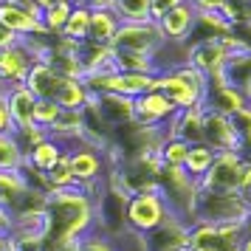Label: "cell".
Masks as SVG:
<instances>
[{
  "instance_id": "6da1fadb",
  "label": "cell",
  "mask_w": 251,
  "mask_h": 251,
  "mask_svg": "<svg viewBox=\"0 0 251 251\" xmlns=\"http://www.w3.org/2000/svg\"><path fill=\"white\" fill-rule=\"evenodd\" d=\"M152 91L164 93L178 110H186V107H195V104L203 102L206 76L201 71H195L192 65H181V68L167 71V74H155Z\"/></svg>"
},
{
  "instance_id": "7a4b0ae2",
  "label": "cell",
  "mask_w": 251,
  "mask_h": 251,
  "mask_svg": "<svg viewBox=\"0 0 251 251\" xmlns=\"http://www.w3.org/2000/svg\"><path fill=\"white\" fill-rule=\"evenodd\" d=\"M107 147L91 144V141H76L68 147V161H71V172L85 192L96 198L102 189V181L107 170H110V161H107Z\"/></svg>"
},
{
  "instance_id": "3957f363",
  "label": "cell",
  "mask_w": 251,
  "mask_h": 251,
  "mask_svg": "<svg viewBox=\"0 0 251 251\" xmlns=\"http://www.w3.org/2000/svg\"><path fill=\"white\" fill-rule=\"evenodd\" d=\"M158 192L167 201V206H170V215L183 220L186 226H192L195 203H198V192H201L198 181H192L183 170L164 167L158 175Z\"/></svg>"
},
{
  "instance_id": "277c9868",
  "label": "cell",
  "mask_w": 251,
  "mask_h": 251,
  "mask_svg": "<svg viewBox=\"0 0 251 251\" xmlns=\"http://www.w3.org/2000/svg\"><path fill=\"white\" fill-rule=\"evenodd\" d=\"M170 206L161 192H133L125 203V223L130 234L147 237L170 220Z\"/></svg>"
},
{
  "instance_id": "5b68a950",
  "label": "cell",
  "mask_w": 251,
  "mask_h": 251,
  "mask_svg": "<svg viewBox=\"0 0 251 251\" xmlns=\"http://www.w3.org/2000/svg\"><path fill=\"white\" fill-rule=\"evenodd\" d=\"M251 212V201L240 192H198L192 223H243Z\"/></svg>"
},
{
  "instance_id": "8992f818",
  "label": "cell",
  "mask_w": 251,
  "mask_h": 251,
  "mask_svg": "<svg viewBox=\"0 0 251 251\" xmlns=\"http://www.w3.org/2000/svg\"><path fill=\"white\" fill-rule=\"evenodd\" d=\"M246 237L243 223H192L189 226V251H240Z\"/></svg>"
},
{
  "instance_id": "52a82bcc",
  "label": "cell",
  "mask_w": 251,
  "mask_h": 251,
  "mask_svg": "<svg viewBox=\"0 0 251 251\" xmlns=\"http://www.w3.org/2000/svg\"><path fill=\"white\" fill-rule=\"evenodd\" d=\"M175 113H178V107L158 91H150L133 99V125L144 127V130H164Z\"/></svg>"
},
{
  "instance_id": "ba28073f",
  "label": "cell",
  "mask_w": 251,
  "mask_h": 251,
  "mask_svg": "<svg viewBox=\"0 0 251 251\" xmlns=\"http://www.w3.org/2000/svg\"><path fill=\"white\" fill-rule=\"evenodd\" d=\"M164 43V37L158 31V23L144 20V23H122L113 37L116 51H136V54H147L152 57L155 48Z\"/></svg>"
},
{
  "instance_id": "9c48e42d",
  "label": "cell",
  "mask_w": 251,
  "mask_h": 251,
  "mask_svg": "<svg viewBox=\"0 0 251 251\" xmlns=\"http://www.w3.org/2000/svg\"><path fill=\"white\" fill-rule=\"evenodd\" d=\"M240 170H243L240 152H217L215 164L209 167L198 186L203 192H240Z\"/></svg>"
},
{
  "instance_id": "30bf717a",
  "label": "cell",
  "mask_w": 251,
  "mask_h": 251,
  "mask_svg": "<svg viewBox=\"0 0 251 251\" xmlns=\"http://www.w3.org/2000/svg\"><path fill=\"white\" fill-rule=\"evenodd\" d=\"M203 110L209 113H223V116H231L243 110V107H249L251 99L246 93H240L237 88H231L226 85V79L217 74V76H209L206 79V93H203Z\"/></svg>"
},
{
  "instance_id": "8fae6325",
  "label": "cell",
  "mask_w": 251,
  "mask_h": 251,
  "mask_svg": "<svg viewBox=\"0 0 251 251\" xmlns=\"http://www.w3.org/2000/svg\"><path fill=\"white\" fill-rule=\"evenodd\" d=\"M0 23L17 37H51L43 28V12L40 9H25L14 0H0Z\"/></svg>"
},
{
  "instance_id": "7c38bea8",
  "label": "cell",
  "mask_w": 251,
  "mask_h": 251,
  "mask_svg": "<svg viewBox=\"0 0 251 251\" xmlns=\"http://www.w3.org/2000/svg\"><path fill=\"white\" fill-rule=\"evenodd\" d=\"M228 54L231 51L223 46V37L220 40H198V43H189V48H186V65H192L209 79V76L223 74Z\"/></svg>"
},
{
  "instance_id": "4fadbf2b",
  "label": "cell",
  "mask_w": 251,
  "mask_h": 251,
  "mask_svg": "<svg viewBox=\"0 0 251 251\" xmlns=\"http://www.w3.org/2000/svg\"><path fill=\"white\" fill-rule=\"evenodd\" d=\"M34 65V54L25 43H17L12 48H3L0 51V88H17L25 85V76Z\"/></svg>"
},
{
  "instance_id": "5bb4252c",
  "label": "cell",
  "mask_w": 251,
  "mask_h": 251,
  "mask_svg": "<svg viewBox=\"0 0 251 251\" xmlns=\"http://www.w3.org/2000/svg\"><path fill=\"white\" fill-rule=\"evenodd\" d=\"M203 144L215 152H240V136L231 127V119L223 113H203Z\"/></svg>"
},
{
  "instance_id": "9a60e30c",
  "label": "cell",
  "mask_w": 251,
  "mask_h": 251,
  "mask_svg": "<svg viewBox=\"0 0 251 251\" xmlns=\"http://www.w3.org/2000/svg\"><path fill=\"white\" fill-rule=\"evenodd\" d=\"M144 249L147 251H189V226L170 217L164 226H158L152 234L144 237Z\"/></svg>"
},
{
  "instance_id": "2e32d148",
  "label": "cell",
  "mask_w": 251,
  "mask_h": 251,
  "mask_svg": "<svg viewBox=\"0 0 251 251\" xmlns=\"http://www.w3.org/2000/svg\"><path fill=\"white\" fill-rule=\"evenodd\" d=\"M198 23V9L192 3H183L178 9H172L170 14H164L158 20V31L167 43H189V37Z\"/></svg>"
},
{
  "instance_id": "e0dca14e",
  "label": "cell",
  "mask_w": 251,
  "mask_h": 251,
  "mask_svg": "<svg viewBox=\"0 0 251 251\" xmlns=\"http://www.w3.org/2000/svg\"><path fill=\"white\" fill-rule=\"evenodd\" d=\"M203 104H195L186 110H178L172 116V122L164 127V136L181 138L186 144H201L203 141Z\"/></svg>"
},
{
  "instance_id": "ac0fdd59",
  "label": "cell",
  "mask_w": 251,
  "mask_h": 251,
  "mask_svg": "<svg viewBox=\"0 0 251 251\" xmlns=\"http://www.w3.org/2000/svg\"><path fill=\"white\" fill-rule=\"evenodd\" d=\"M6 104H9V113H12V122H14V133L34 125V104H37V96L28 91L25 85L6 88Z\"/></svg>"
},
{
  "instance_id": "d6986e66",
  "label": "cell",
  "mask_w": 251,
  "mask_h": 251,
  "mask_svg": "<svg viewBox=\"0 0 251 251\" xmlns=\"http://www.w3.org/2000/svg\"><path fill=\"white\" fill-rule=\"evenodd\" d=\"M62 82H65V76H59V74L51 68L48 62L34 59V65H31L28 76H25V88L34 93L37 99H54Z\"/></svg>"
},
{
  "instance_id": "ffe728a7",
  "label": "cell",
  "mask_w": 251,
  "mask_h": 251,
  "mask_svg": "<svg viewBox=\"0 0 251 251\" xmlns=\"http://www.w3.org/2000/svg\"><path fill=\"white\" fill-rule=\"evenodd\" d=\"M96 110H99V116H102V122L107 127L133 125V99H127V96L102 93V96H96Z\"/></svg>"
},
{
  "instance_id": "44dd1931",
  "label": "cell",
  "mask_w": 251,
  "mask_h": 251,
  "mask_svg": "<svg viewBox=\"0 0 251 251\" xmlns=\"http://www.w3.org/2000/svg\"><path fill=\"white\" fill-rule=\"evenodd\" d=\"M226 85L237 88L240 93H246L251 99V51L249 48H240V51H231L223 65V74H220Z\"/></svg>"
},
{
  "instance_id": "7402d4cb",
  "label": "cell",
  "mask_w": 251,
  "mask_h": 251,
  "mask_svg": "<svg viewBox=\"0 0 251 251\" xmlns=\"http://www.w3.org/2000/svg\"><path fill=\"white\" fill-rule=\"evenodd\" d=\"M48 136L57 138L59 144H76V141H85V113L82 110H62L59 119L54 122V127L48 130Z\"/></svg>"
},
{
  "instance_id": "603a6c76",
  "label": "cell",
  "mask_w": 251,
  "mask_h": 251,
  "mask_svg": "<svg viewBox=\"0 0 251 251\" xmlns=\"http://www.w3.org/2000/svg\"><path fill=\"white\" fill-rule=\"evenodd\" d=\"M65 150H68L65 144H59L57 138L48 136L46 141H40L34 150H28V152H25V164H28L31 170H37V172H43V175H46V172L51 170L62 155H65Z\"/></svg>"
},
{
  "instance_id": "cb8c5ba5",
  "label": "cell",
  "mask_w": 251,
  "mask_h": 251,
  "mask_svg": "<svg viewBox=\"0 0 251 251\" xmlns=\"http://www.w3.org/2000/svg\"><path fill=\"white\" fill-rule=\"evenodd\" d=\"M122 20L116 17L113 9H102V12H91V31H88V43L93 46H113V37L119 31Z\"/></svg>"
},
{
  "instance_id": "d4e9b609",
  "label": "cell",
  "mask_w": 251,
  "mask_h": 251,
  "mask_svg": "<svg viewBox=\"0 0 251 251\" xmlns=\"http://www.w3.org/2000/svg\"><path fill=\"white\" fill-rule=\"evenodd\" d=\"M217 152L212 147H206L203 141L201 144H189V152H186V161H183V172L192 178V181H203V175L209 172V167L215 164Z\"/></svg>"
},
{
  "instance_id": "484cf974",
  "label": "cell",
  "mask_w": 251,
  "mask_h": 251,
  "mask_svg": "<svg viewBox=\"0 0 251 251\" xmlns=\"http://www.w3.org/2000/svg\"><path fill=\"white\" fill-rule=\"evenodd\" d=\"M88 99H91V91H88L85 79H65L59 85L57 96H54V102L62 110H82L88 104Z\"/></svg>"
},
{
  "instance_id": "4316f807",
  "label": "cell",
  "mask_w": 251,
  "mask_h": 251,
  "mask_svg": "<svg viewBox=\"0 0 251 251\" xmlns=\"http://www.w3.org/2000/svg\"><path fill=\"white\" fill-rule=\"evenodd\" d=\"M88 31H91V9L82 6V3H74L68 23L59 31V37L62 40H74V43H88Z\"/></svg>"
},
{
  "instance_id": "83f0119b",
  "label": "cell",
  "mask_w": 251,
  "mask_h": 251,
  "mask_svg": "<svg viewBox=\"0 0 251 251\" xmlns=\"http://www.w3.org/2000/svg\"><path fill=\"white\" fill-rule=\"evenodd\" d=\"M25 167V150L14 133H3L0 136V172H17Z\"/></svg>"
},
{
  "instance_id": "f1b7e54d",
  "label": "cell",
  "mask_w": 251,
  "mask_h": 251,
  "mask_svg": "<svg viewBox=\"0 0 251 251\" xmlns=\"http://www.w3.org/2000/svg\"><path fill=\"white\" fill-rule=\"evenodd\" d=\"M116 71H125V74H152L155 76L152 57L136 54V51H116Z\"/></svg>"
},
{
  "instance_id": "f546056e",
  "label": "cell",
  "mask_w": 251,
  "mask_h": 251,
  "mask_svg": "<svg viewBox=\"0 0 251 251\" xmlns=\"http://www.w3.org/2000/svg\"><path fill=\"white\" fill-rule=\"evenodd\" d=\"M186 152H189V144H186V141L164 136V141H161V150H158V158H161V164H164V167H175V170H183Z\"/></svg>"
},
{
  "instance_id": "4dcf8cb0",
  "label": "cell",
  "mask_w": 251,
  "mask_h": 251,
  "mask_svg": "<svg viewBox=\"0 0 251 251\" xmlns=\"http://www.w3.org/2000/svg\"><path fill=\"white\" fill-rule=\"evenodd\" d=\"M113 12L122 23H144L150 20V0H116Z\"/></svg>"
},
{
  "instance_id": "1f68e13d",
  "label": "cell",
  "mask_w": 251,
  "mask_h": 251,
  "mask_svg": "<svg viewBox=\"0 0 251 251\" xmlns=\"http://www.w3.org/2000/svg\"><path fill=\"white\" fill-rule=\"evenodd\" d=\"M71 9H74V0H62V3H57V6H51V9L43 12V28H46V34L59 37V31L65 28V23H68V17H71Z\"/></svg>"
},
{
  "instance_id": "d6a6232c",
  "label": "cell",
  "mask_w": 251,
  "mask_h": 251,
  "mask_svg": "<svg viewBox=\"0 0 251 251\" xmlns=\"http://www.w3.org/2000/svg\"><path fill=\"white\" fill-rule=\"evenodd\" d=\"M48 178V186H51V192L54 189H71V186H79L76 178H74V172H71V161H68V150H65V155L46 172Z\"/></svg>"
},
{
  "instance_id": "836d02e7",
  "label": "cell",
  "mask_w": 251,
  "mask_h": 251,
  "mask_svg": "<svg viewBox=\"0 0 251 251\" xmlns=\"http://www.w3.org/2000/svg\"><path fill=\"white\" fill-rule=\"evenodd\" d=\"M59 113H62V107H59L54 99H37V104H34V125L43 127V130H51L54 122L59 119Z\"/></svg>"
},
{
  "instance_id": "e575fe53",
  "label": "cell",
  "mask_w": 251,
  "mask_h": 251,
  "mask_svg": "<svg viewBox=\"0 0 251 251\" xmlns=\"http://www.w3.org/2000/svg\"><path fill=\"white\" fill-rule=\"evenodd\" d=\"M14 136H17V141H20V147L28 152V150H34L40 141H46V138H48V130H43V127L31 125V127H25V130H17Z\"/></svg>"
},
{
  "instance_id": "d590c367",
  "label": "cell",
  "mask_w": 251,
  "mask_h": 251,
  "mask_svg": "<svg viewBox=\"0 0 251 251\" xmlns=\"http://www.w3.org/2000/svg\"><path fill=\"white\" fill-rule=\"evenodd\" d=\"M228 119H231V127H234V133L240 136V141L251 138V104L243 107V110H237V113H231Z\"/></svg>"
},
{
  "instance_id": "8d00e7d4",
  "label": "cell",
  "mask_w": 251,
  "mask_h": 251,
  "mask_svg": "<svg viewBox=\"0 0 251 251\" xmlns=\"http://www.w3.org/2000/svg\"><path fill=\"white\" fill-rule=\"evenodd\" d=\"M183 3H189V0H150V20L158 23L164 14H170L172 9H178Z\"/></svg>"
},
{
  "instance_id": "74e56055",
  "label": "cell",
  "mask_w": 251,
  "mask_h": 251,
  "mask_svg": "<svg viewBox=\"0 0 251 251\" xmlns=\"http://www.w3.org/2000/svg\"><path fill=\"white\" fill-rule=\"evenodd\" d=\"M3 133H14V122L9 113V104H6V91H0V136Z\"/></svg>"
},
{
  "instance_id": "f35d334b",
  "label": "cell",
  "mask_w": 251,
  "mask_h": 251,
  "mask_svg": "<svg viewBox=\"0 0 251 251\" xmlns=\"http://www.w3.org/2000/svg\"><path fill=\"white\" fill-rule=\"evenodd\" d=\"M240 195L251 201V161H243V170H240Z\"/></svg>"
},
{
  "instance_id": "ab89813d",
  "label": "cell",
  "mask_w": 251,
  "mask_h": 251,
  "mask_svg": "<svg viewBox=\"0 0 251 251\" xmlns=\"http://www.w3.org/2000/svg\"><path fill=\"white\" fill-rule=\"evenodd\" d=\"M17 43H23V37H17L14 31H9L6 25L0 23V51H3V48H12V46H17Z\"/></svg>"
},
{
  "instance_id": "60d3db41",
  "label": "cell",
  "mask_w": 251,
  "mask_h": 251,
  "mask_svg": "<svg viewBox=\"0 0 251 251\" xmlns=\"http://www.w3.org/2000/svg\"><path fill=\"white\" fill-rule=\"evenodd\" d=\"M189 3H192L198 12H215V9H220L226 0H189Z\"/></svg>"
},
{
  "instance_id": "b9f144b4",
  "label": "cell",
  "mask_w": 251,
  "mask_h": 251,
  "mask_svg": "<svg viewBox=\"0 0 251 251\" xmlns=\"http://www.w3.org/2000/svg\"><path fill=\"white\" fill-rule=\"evenodd\" d=\"M74 3H82V6H88L91 12H102V9H113L116 0H74Z\"/></svg>"
},
{
  "instance_id": "7bdbcfd3",
  "label": "cell",
  "mask_w": 251,
  "mask_h": 251,
  "mask_svg": "<svg viewBox=\"0 0 251 251\" xmlns=\"http://www.w3.org/2000/svg\"><path fill=\"white\" fill-rule=\"evenodd\" d=\"M0 231H3V234H12L14 231V217L9 215L3 206H0Z\"/></svg>"
},
{
  "instance_id": "ee69618b",
  "label": "cell",
  "mask_w": 251,
  "mask_h": 251,
  "mask_svg": "<svg viewBox=\"0 0 251 251\" xmlns=\"http://www.w3.org/2000/svg\"><path fill=\"white\" fill-rule=\"evenodd\" d=\"M0 251H20V246H17V240L9 234V237L3 240V246H0Z\"/></svg>"
},
{
  "instance_id": "f6af8a7d",
  "label": "cell",
  "mask_w": 251,
  "mask_h": 251,
  "mask_svg": "<svg viewBox=\"0 0 251 251\" xmlns=\"http://www.w3.org/2000/svg\"><path fill=\"white\" fill-rule=\"evenodd\" d=\"M31 3H34V6L40 9V12H46V9H51V6H57V3H62V0H31Z\"/></svg>"
},
{
  "instance_id": "bcb514c9",
  "label": "cell",
  "mask_w": 251,
  "mask_h": 251,
  "mask_svg": "<svg viewBox=\"0 0 251 251\" xmlns=\"http://www.w3.org/2000/svg\"><path fill=\"white\" fill-rule=\"evenodd\" d=\"M240 155H243V161H251V138H246L240 144Z\"/></svg>"
},
{
  "instance_id": "7dc6e473",
  "label": "cell",
  "mask_w": 251,
  "mask_h": 251,
  "mask_svg": "<svg viewBox=\"0 0 251 251\" xmlns=\"http://www.w3.org/2000/svg\"><path fill=\"white\" fill-rule=\"evenodd\" d=\"M240 251H251V231H246V237L240 243Z\"/></svg>"
},
{
  "instance_id": "c3c4849f",
  "label": "cell",
  "mask_w": 251,
  "mask_h": 251,
  "mask_svg": "<svg viewBox=\"0 0 251 251\" xmlns=\"http://www.w3.org/2000/svg\"><path fill=\"white\" fill-rule=\"evenodd\" d=\"M9 237V234H3V231H0V246H3V240Z\"/></svg>"
}]
</instances>
